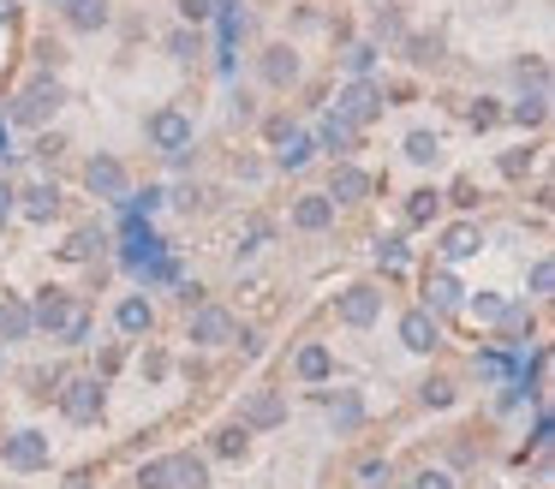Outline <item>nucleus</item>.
<instances>
[{
    "label": "nucleus",
    "instance_id": "nucleus-11",
    "mask_svg": "<svg viewBox=\"0 0 555 489\" xmlns=\"http://www.w3.org/2000/svg\"><path fill=\"white\" fill-rule=\"evenodd\" d=\"M317 155H328V162H352V155L364 150V131L352 126V119H340L335 107H323V119H317Z\"/></svg>",
    "mask_w": 555,
    "mask_h": 489
},
{
    "label": "nucleus",
    "instance_id": "nucleus-38",
    "mask_svg": "<svg viewBox=\"0 0 555 489\" xmlns=\"http://www.w3.org/2000/svg\"><path fill=\"white\" fill-rule=\"evenodd\" d=\"M466 126L472 131H495V126H502V95H472V102H466Z\"/></svg>",
    "mask_w": 555,
    "mask_h": 489
},
{
    "label": "nucleus",
    "instance_id": "nucleus-1",
    "mask_svg": "<svg viewBox=\"0 0 555 489\" xmlns=\"http://www.w3.org/2000/svg\"><path fill=\"white\" fill-rule=\"evenodd\" d=\"M61 107H66V83L54 78V72H37V78L13 95L7 119H13V126H30V131H49V119L61 114Z\"/></svg>",
    "mask_w": 555,
    "mask_h": 489
},
{
    "label": "nucleus",
    "instance_id": "nucleus-32",
    "mask_svg": "<svg viewBox=\"0 0 555 489\" xmlns=\"http://www.w3.org/2000/svg\"><path fill=\"white\" fill-rule=\"evenodd\" d=\"M400 36H406V12H400V0H383V7L371 12V42L388 54V48H395Z\"/></svg>",
    "mask_w": 555,
    "mask_h": 489
},
{
    "label": "nucleus",
    "instance_id": "nucleus-45",
    "mask_svg": "<svg viewBox=\"0 0 555 489\" xmlns=\"http://www.w3.org/2000/svg\"><path fill=\"white\" fill-rule=\"evenodd\" d=\"M228 119H233V126H257V95H251V90H233Z\"/></svg>",
    "mask_w": 555,
    "mask_h": 489
},
{
    "label": "nucleus",
    "instance_id": "nucleus-35",
    "mask_svg": "<svg viewBox=\"0 0 555 489\" xmlns=\"http://www.w3.org/2000/svg\"><path fill=\"white\" fill-rule=\"evenodd\" d=\"M454 400H460V382H454V376H442V370L418 382V406H424V412H448Z\"/></svg>",
    "mask_w": 555,
    "mask_h": 489
},
{
    "label": "nucleus",
    "instance_id": "nucleus-52",
    "mask_svg": "<svg viewBox=\"0 0 555 489\" xmlns=\"http://www.w3.org/2000/svg\"><path fill=\"white\" fill-rule=\"evenodd\" d=\"M13 215H18V185L13 179H0V227L13 221Z\"/></svg>",
    "mask_w": 555,
    "mask_h": 489
},
{
    "label": "nucleus",
    "instance_id": "nucleus-27",
    "mask_svg": "<svg viewBox=\"0 0 555 489\" xmlns=\"http://www.w3.org/2000/svg\"><path fill=\"white\" fill-rule=\"evenodd\" d=\"M376 66H383V48H376L371 36H347V42H340V72H347V78H376Z\"/></svg>",
    "mask_w": 555,
    "mask_h": 489
},
{
    "label": "nucleus",
    "instance_id": "nucleus-41",
    "mask_svg": "<svg viewBox=\"0 0 555 489\" xmlns=\"http://www.w3.org/2000/svg\"><path fill=\"white\" fill-rule=\"evenodd\" d=\"M323 24H328V12L317 0H293L287 7V30H323Z\"/></svg>",
    "mask_w": 555,
    "mask_h": 489
},
{
    "label": "nucleus",
    "instance_id": "nucleus-42",
    "mask_svg": "<svg viewBox=\"0 0 555 489\" xmlns=\"http://www.w3.org/2000/svg\"><path fill=\"white\" fill-rule=\"evenodd\" d=\"M359 484L364 489H395V465H388V460H364L359 465Z\"/></svg>",
    "mask_w": 555,
    "mask_h": 489
},
{
    "label": "nucleus",
    "instance_id": "nucleus-53",
    "mask_svg": "<svg viewBox=\"0 0 555 489\" xmlns=\"http://www.w3.org/2000/svg\"><path fill=\"white\" fill-rule=\"evenodd\" d=\"M442 203H454V209H472V203H478V185H466V179H460L454 191H442Z\"/></svg>",
    "mask_w": 555,
    "mask_h": 489
},
{
    "label": "nucleus",
    "instance_id": "nucleus-5",
    "mask_svg": "<svg viewBox=\"0 0 555 489\" xmlns=\"http://www.w3.org/2000/svg\"><path fill=\"white\" fill-rule=\"evenodd\" d=\"M197 138V126H192V114H185L180 102H162V107H150V119H144V143L156 155H173V150H185V143Z\"/></svg>",
    "mask_w": 555,
    "mask_h": 489
},
{
    "label": "nucleus",
    "instance_id": "nucleus-50",
    "mask_svg": "<svg viewBox=\"0 0 555 489\" xmlns=\"http://www.w3.org/2000/svg\"><path fill=\"white\" fill-rule=\"evenodd\" d=\"M138 489H168V465H162V460L138 465Z\"/></svg>",
    "mask_w": 555,
    "mask_h": 489
},
{
    "label": "nucleus",
    "instance_id": "nucleus-22",
    "mask_svg": "<svg viewBox=\"0 0 555 489\" xmlns=\"http://www.w3.org/2000/svg\"><path fill=\"white\" fill-rule=\"evenodd\" d=\"M240 424L251 429H275V424H287V400H281L275 388H257V394H245V406H240Z\"/></svg>",
    "mask_w": 555,
    "mask_h": 489
},
{
    "label": "nucleus",
    "instance_id": "nucleus-43",
    "mask_svg": "<svg viewBox=\"0 0 555 489\" xmlns=\"http://www.w3.org/2000/svg\"><path fill=\"white\" fill-rule=\"evenodd\" d=\"M376 262H383V269H406V239L400 233L376 239Z\"/></svg>",
    "mask_w": 555,
    "mask_h": 489
},
{
    "label": "nucleus",
    "instance_id": "nucleus-34",
    "mask_svg": "<svg viewBox=\"0 0 555 489\" xmlns=\"http://www.w3.org/2000/svg\"><path fill=\"white\" fill-rule=\"evenodd\" d=\"M30 310L25 298H0V346H13V340H30Z\"/></svg>",
    "mask_w": 555,
    "mask_h": 489
},
{
    "label": "nucleus",
    "instance_id": "nucleus-4",
    "mask_svg": "<svg viewBox=\"0 0 555 489\" xmlns=\"http://www.w3.org/2000/svg\"><path fill=\"white\" fill-rule=\"evenodd\" d=\"M49 460H54L49 429L25 424V429H13V436H0V465H7V472L30 477V472H49Z\"/></svg>",
    "mask_w": 555,
    "mask_h": 489
},
{
    "label": "nucleus",
    "instance_id": "nucleus-59",
    "mask_svg": "<svg viewBox=\"0 0 555 489\" xmlns=\"http://www.w3.org/2000/svg\"><path fill=\"white\" fill-rule=\"evenodd\" d=\"M66 489H90V472H73V477H66Z\"/></svg>",
    "mask_w": 555,
    "mask_h": 489
},
{
    "label": "nucleus",
    "instance_id": "nucleus-44",
    "mask_svg": "<svg viewBox=\"0 0 555 489\" xmlns=\"http://www.w3.org/2000/svg\"><path fill=\"white\" fill-rule=\"evenodd\" d=\"M173 7H180V24H192V30H204L216 18V0H173Z\"/></svg>",
    "mask_w": 555,
    "mask_h": 489
},
{
    "label": "nucleus",
    "instance_id": "nucleus-40",
    "mask_svg": "<svg viewBox=\"0 0 555 489\" xmlns=\"http://www.w3.org/2000/svg\"><path fill=\"white\" fill-rule=\"evenodd\" d=\"M507 310L502 293H466V305H460V317H478V322H495Z\"/></svg>",
    "mask_w": 555,
    "mask_h": 489
},
{
    "label": "nucleus",
    "instance_id": "nucleus-36",
    "mask_svg": "<svg viewBox=\"0 0 555 489\" xmlns=\"http://www.w3.org/2000/svg\"><path fill=\"white\" fill-rule=\"evenodd\" d=\"M209 453H221V460H245V453H251V429H245L240 417H233V424H221L216 436H209Z\"/></svg>",
    "mask_w": 555,
    "mask_h": 489
},
{
    "label": "nucleus",
    "instance_id": "nucleus-39",
    "mask_svg": "<svg viewBox=\"0 0 555 489\" xmlns=\"http://www.w3.org/2000/svg\"><path fill=\"white\" fill-rule=\"evenodd\" d=\"M269 239H275V221H251L245 227L240 239H233V262H245V257H257V250L269 245Z\"/></svg>",
    "mask_w": 555,
    "mask_h": 489
},
{
    "label": "nucleus",
    "instance_id": "nucleus-12",
    "mask_svg": "<svg viewBox=\"0 0 555 489\" xmlns=\"http://www.w3.org/2000/svg\"><path fill=\"white\" fill-rule=\"evenodd\" d=\"M418 305L424 310H430V317H460V305H466V281H460V274L454 269H448V262H442V269H430V274H424V281H418Z\"/></svg>",
    "mask_w": 555,
    "mask_h": 489
},
{
    "label": "nucleus",
    "instance_id": "nucleus-16",
    "mask_svg": "<svg viewBox=\"0 0 555 489\" xmlns=\"http://www.w3.org/2000/svg\"><path fill=\"white\" fill-rule=\"evenodd\" d=\"M61 209H66V197H61V185H54V179H37V185H18V215H25V221L49 227V221H61Z\"/></svg>",
    "mask_w": 555,
    "mask_h": 489
},
{
    "label": "nucleus",
    "instance_id": "nucleus-56",
    "mask_svg": "<svg viewBox=\"0 0 555 489\" xmlns=\"http://www.w3.org/2000/svg\"><path fill=\"white\" fill-rule=\"evenodd\" d=\"M18 162V150H13V131L0 126V167H13Z\"/></svg>",
    "mask_w": 555,
    "mask_h": 489
},
{
    "label": "nucleus",
    "instance_id": "nucleus-14",
    "mask_svg": "<svg viewBox=\"0 0 555 489\" xmlns=\"http://www.w3.org/2000/svg\"><path fill=\"white\" fill-rule=\"evenodd\" d=\"M502 119L519 131H543L550 126V83H531V90H519L514 102H502Z\"/></svg>",
    "mask_w": 555,
    "mask_h": 489
},
{
    "label": "nucleus",
    "instance_id": "nucleus-54",
    "mask_svg": "<svg viewBox=\"0 0 555 489\" xmlns=\"http://www.w3.org/2000/svg\"><path fill=\"white\" fill-rule=\"evenodd\" d=\"M233 346H240V352H245V358H257V352H263V334H251V329H240V334H233Z\"/></svg>",
    "mask_w": 555,
    "mask_h": 489
},
{
    "label": "nucleus",
    "instance_id": "nucleus-10",
    "mask_svg": "<svg viewBox=\"0 0 555 489\" xmlns=\"http://www.w3.org/2000/svg\"><path fill=\"white\" fill-rule=\"evenodd\" d=\"M85 191H90V197H102V203H126V191H132V173H126L120 155L96 150V155L85 162Z\"/></svg>",
    "mask_w": 555,
    "mask_h": 489
},
{
    "label": "nucleus",
    "instance_id": "nucleus-57",
    "mask_svg": "<svg viewBox=\"0 0 555 489\" xmlns=\"http://www.w3.org/2000/svg\"><path fill=\"white\" fill-rule=\"evenodd\" d=\"M168 203H180V209H197V203H204V191H197V185H185L180 197H168Z\"/></svg>",
    "mask_w": 555,
    "mask_h": 489
},
{
    "label": "nucleus",
    "instance_id": "nucleus-49",
    "mask_svg": "<svg viewBox=\"0 0 555 489\" xmlns=\"http://www.w3.org/2000/svg\"><path fill=\"white\" fill-rule=\"evenodd\" d=\"M412 489H460L454 472H442V465H424L418 477H412Z\"/></svg>",
    "mask_w": 555,
    "mask_h": 489
},
{
    "label": "nucleus",
    "instance_id": "nucleus-31",
    "mask_svg": "<svg viewBox=\"0 0 555 489\" xmlns=\"http://www.w3.org/2000/svg\"><path fill=\"white\" fill-rule=\"evenodd\" d=\"M400 155H406L412 167H436V162H442V131H430V126H412L406 138H400Z\"/></svg>",
    "mask_w": 555,
    "mask_h": 489
},
{
    "label": "nucleus",
    "instance_id": "nucleus-19",
    "mask_svg": "<svg viewBox=\"0 0 555 489\" xmlns=\"http://www.w3.org/2000/svg\"><path fill=\"white\" fill-rule=\"evenodd\" d=\"M483 250V227L478 221H454V227H442V239H436V257L454 269V262H472Z\"/></svg>",
    "mask_w": 555,
    "mask_h": 489
},
{
    "label": "nucleus",
    "instance_id": "nucleus-51",
    "mask_svg": "<svg viewBox=\"0 0 555 489\" xmlns=\"http://www.w3.org/2000/svg\"><path fill=\"white\" fill-rule=\"evenodd\" d=\"M550 436H555L550 412H538V424H531V453H550Z\"/></svg>",
    "mask_w": 555,
    "mask_h": 489
},
{
    "label": "nucleus",
    "instance_id": "nucleus-33",
    "mask_svg": "<svg viewBox=\"0 0 555 489\" xmlns=\"http://www.w3.org/2000/svg\"><path fill=\"white\" fill-rule=\"evenodd\" d=\"M108 245H114V239L102 233V227H73V233H66V245H61V257L66 262H96Z\"/></svg>",
    "mask_w": 555,
    "mask_h": 489
},
{
    "label": "nucleus",
    "instance_id": "nucleus-25",
    "mask_svg": "<svg viewBox=\"0 0 555 489\" xmlns=\"http://www.w3.org/2000/svg\"><path fill=\"white\" fill-rule=\"evenodd\" d=\"M400 54H406V66H442V54H448V42H442V30H406L400 36Z\"/></svg>",
    "mask_w": 555,
    "mask_h": 489
},
{
    "label": "nucleus",
    "instance_id": "nucleus-17",
    "mask_svg": "<svg viewBox=\"0 0 555 489\" xmlns=\"http://www.w3.org/2000/svg\"><path fill=\"white\" fill-rule=\"evenodd\" d=\"M61 24L73 36H102L114 24V0H61Z\"/></svg>",
    "mask_w": 555,
    "mask_h": 489
},
{
    "label": "nucleus",
    "instance_id": "nucleus-20",
    "mask_svg": "<svg viewBox=\"0 0 555 489\" xmlns=\"http://www.w3.org/2000/svg\"><path fill=\"white\" fill-rule=\"evenodd\" d=\"M323 191L335 197V209H347V203H364V197H371L376 179L364 173L359 162H335V173H328V185H323Z\"/></svg>",
    "mask_w": 555,
    "mask_h": 489
},
{
    "label": "nucleus",
    "instance_id": "nucleus-9",
    "mask_svg": "<svg viewBox=\"0 0 555 489\" xmlns=\"http://www.w3.org/2000/svg\"><path fill=\"white\" fill-rule=\"evenodd\" d=\"M383 286L376 281H352L335 293V322H347V329H376L383 322Z\"/></svg>",
    "mask_w": 555,
    "mask_h": 489
},
{
    "label": "nucleus",
    "instance_id": "nucleus-21",
    "mask_svg": "<svg viewBox=\"0 0 555 489\" xmlns=\"http://www.w3.org/2000/svg\"><path fill=\"white\" fill-rule=\"evenodd\" d=\"M73 305H78V298L66 293V286H42V293L25 305V310H30V329H42V334L54 340V329L66 322V310H73Z\"/></svg>",
    "mask_w": 555,
    "mask_h": 489
},
{
    "label": "nucleus",
    "instance_id": "nucleus-55",
    "mask_svg": "<svg viewBox=\"0 0 555 489\" xmlns=\"http://www.w3.org/2000/svg\"><path fill=\"white\" fill-rule=\"evenodd\" d=\"M144 376H150V382H162V376H168V358L150 352V358H144Z\"/></svg>",
    "mask_w": 555,
    "mask_h": 489
},
{
    "label": "nucleus",
    "instance_id": "nucleus-37",
    "mask_svg": "<svg viewBox=\"0 0 555 489\" xmlns=\"http://www.w3.org/2000/svg\"><path fill=\"white\" fill-rule=\"evenodd\" d=\"M90 334H96V317H90L85 305H73V310H66V322L54 329V340H61V346H90Z\"/></svg>",
    "mask_w": 555,
    "mask_h": 489
},
{
    "label": "nucleus",
    "instance_id": "nucleus-26",
    "mask_svg": "<svg viewBox=\"0 0 555 489\" xmlns=\"http://www.w3.org/2000/svg\"><path fill=\"white\" fill-rule=\"evenodd\" d=\"M162 465H168V489H209L204 453H162Z\"/></svg>",
    "mask_w": 555,
    "mask_h": 489
},
{
    "label": "nucleus",
    "instance_id": "nucleus-46",
    "mask_svg": "<svg viewBox=\"0 0 555 489\" xmlns=\"http://www.w3.org/2000/svg\"><path fill=\"white\" fill-rule=\"evenodd\" d=\"M526 286H531V298H550V293H555V262L538 257V262H531V281H526Z\"/></svg>",
    "mask_w": 555,
    "mask_h": 489
},
{
    "label": "nucleus",
    "instance_id": "nucleus-47",
    "mask_svg": "<svg viewBox=\"0 0 555 489\" xmlns=\"http://www.w3.org/2000/svg\"><path fill=\"white\" fill-rule=\"evenodd\" d=\"M61 150H66V138H61V131H42V138L30 143V155H37L42 167H54V162H61Z\"/></svg>",
    "mask_w": 555,
    "mask_h": 489
},
{
    "label": "nucleus",
    "instance_id": "nucleus-7",
    "mask_svg": "<svg viewBox=\"0 0 555 489\" xmlns=\"http://www.w3.org/2000/svg\"><path fill=\"white\" fill-rule=\"evenodd\" d=\"M233 334H240V317H233L228 305H192V317H185V340L204 346V352H216V346H233Z\"/></svg>",
    "mask_w": 555,
    "mask_h": 489
},
{
    "label": "nucleus",
    "instance_id": "nucleus-29",
    "mask_svg": "<svg viewBox=\"0 0 555 489\" xmlns=\"http://www.w3.org/2000/svg\"><path fill=\"white\" fill-rule=\"evenodd\" d=\"M328 424H335V436H359V424H364L359 388H335V394H328Z\"/></svg>",
    "mask_w": 555,
    "mask_h": 489
},
{
    "label": "nucleus",
    "instance_id": "nucleus-48",
    "mask_svg": "<svg viewBox=\"0 0 555 489\" xmlns=\"http://www.w3.org/2000/svg\"><path fill=\"white\" fill-rule=\"evenodd\" d=\"M531 162H538V150H507L502 155V179H526Z\"/></svg>",
    "mask_w": 555,
    "mask_h": 489
},
{
    "label": "nucleus",
    "instance_id": "nucleus-18",
    "mask_svg": "<svg viewBox=\"0 0 555 489\" xmlns=\"http://www.w3.org/2000/svg\"><path fill=\"white\" fill-rule=\"evenodd\" d=\"M114 329H120V340H150V334H156V305H150L144 293H126L120 305H114Z\"/></svg>",
    "mask_w": 555,
    "mask_h": 489
},
{
    "label": "nucleus",
    "instance_id": "nucleus-28",
    "mask_svg": "<svg viewBox=\"0 0 555 489\" xmlns=\"http://www.w3.org/2000/svg\"><path fill=\"white\" fill-rule=\"evenodd\" d=\"M162 48H168V60H173V66H197V60L209 54L204 30H192V24H173V30L162 36Z\"/></svg>",
    "mask_w": 555,
    "mask_h": 489
},
{
    "label": "nucleus",
    "instance_id": "nucleus-3",
    "mask_svg": "<svg viewBox=\"0 0 555 489\" xmlns=\"http://www.w3.org/2000/svg\"><path fill=\"white\" fill-rule=\"evenodd\" d=\"M328 107H335L340 119H352L359 131H371L376 119L388 114V102H383V78H347V83H335Z\"/></svg>",
    "mask_w": 555,
    "mask_h": 489
},
{
    "label": "nucleus",
    "instance_id": "nucleus-60",
    "mask_svg": "<svg viewBox=\"0 0 555 489\" xmlns=\"http://www.w3.org/2000/svg\"><path fill=\"white\" fill-rule=\"evenodd\" d=\"M42 7H61V0H42Z\"/></svg>",
    "mask_w": 555,
    "mask_h": 489
},
{
    "label": "nucleus",
    "instance_id": "nucleus-8",
    "mask_svg": "<svg viewBox=\"0 0 555 489\" xmlns=\"http://www.w3.org/2000/svg\"><path fill=\"white\" fill-rule=\"evenodd\" d=\"M162 257H168V239H162L150 221H132V215H126V227H120V269L144 274L150 262H162Z\"/></svg>",
    "mask_w": 555,
    "mask_h": 489
},
{
    "label": "nucleus",
    "instance_id": "nucleus-58",
    "mask_svg": "<svg viewBox=\"0 0 555 489\" xmlns=\"http://www.w3.org/2000/svg\"><path fill=\"white\" fill-rule=\"evenodd\" d=\"M18 12H25V0H0V24H18Z\"/></svg>",
    "mask_w": 555,
    "mask_h": 489
},
{
    "label": "nucleus",
    "instance_id": "nucleus-13",
    "mask_svg": "<svg viewBox=\"0 0 555 489\" xmlns=\"http://www.w3.org/2000/svg\"><path fill=\"white\" fill-rule=\"evenodd\" d=\"M395 334H400V346H406V352L430 358L436 346H442V317H430V310H424V305H412V310H400Z\"/></svg>",
    "mask_w": 555,
    "mask_h": 489
},
{
    "label": "nucleus",
    "instance_id": "nucleus-2",
    "mask_svg": "<svg viewBox=\"0 0 555 489\" xmlns=\"http://www.w3.org/2000/svg\"><path fill=\"white\" fill-rule=\"evenodd\" d=\"M257 83L275 90V95H287V90H299V83H305V54H299L293 36H275V42L257 48Z\"/></svg>",
    "mask_w": 555,
    "mask_h": 489
},
{
    "label": "nucleus",
    "instance_id": "nucleus-30",
    "mask_svg": "<svg viewBox=\"0 0 555 489\" xmlns=\"http://www.w3.org/2000/svg\"><path fill=\"white\" fill-rule=\"evenodd\" d=\"M400 221H406V227H436V221H442V191H436V185L406 191V203H400Z\"/></svg>",
    "mask_w": 555,
    "mask_h": 489
},
{
    "label": "nucleus",
    "instance_id": "nucleus-6",
    "mask_svg": "<svg viewBox=\"0 0 555 489\" xmlns=\"http://www.w3.org/2000/svg\"><path fill=\"white\" fill-rule=\"evenodd\" d=\"M54 400H61V412L73 417V424H96V417L108 412V382L102 376H66L61 388H54Z\"/></svg>",
    "mask_w": 555,
    "mask_h": 489
},
{
    "label": "nucleus",
    "instance_id": "nucleus-23",
    "mask_svg": "<svg viewBox=\"0 0 555 489\" xmlns=\"http://www.w3.org/2000/svg\"><path fill=\"white\" fill-rule=\"evenodd\" d=\"M335 197H328V191H305V197H293V227H299V233H328V227H335Z\"/></svg>",
    "mask_w": 555,
    "mask_h": 489
},
{
    "label": "nucleus",
    "instance_id": "nucleus-24",
    "mask_svg": "<svg viewBox=\"0 0 555 489\" xmlns=\"http://www.w3.org/2000/svg\"><path fill=\"white\" fill-rule=\"evenodd\" d=\"M293 376H299L305 388H323V382L335 376V352H328L323 340H305L299 352H293Z\"/></svg>",
    "mask_w": 555,
    "mask_h": 489
},
{
    "label": "nucleus",
    "instance_id": "nucleus-15",
    "mask_svg": "<svg viewBox=\"0 0 555 489\" xmlns=\"http://www.w3.org/2000/svg\"><path fill=\"white\" fill-rule=\"evenodd\" d=\"M311 162H317V138L305 126H293L281 143H269V167H275V173H305Z\"/></svg>",
    "mask_w": 555,
    "mask_h": 489
}]
</instances>
